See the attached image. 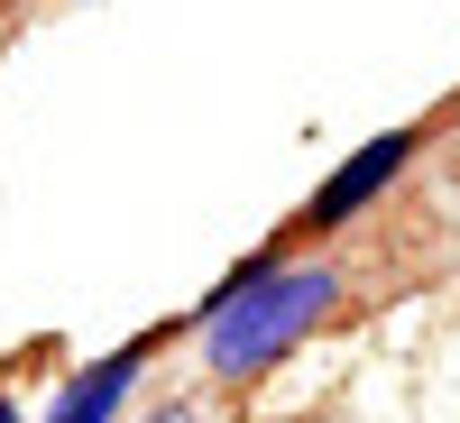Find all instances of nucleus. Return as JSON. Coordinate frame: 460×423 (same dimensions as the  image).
Wrapping results in <instances>:
<instances>
[{"instance_id":"obj_1","label":"nucleus","mask_w":460,"mask_h":423,"mask_svg":"<svg viewBox=\"0 0 460 423\" xmlns=\"http://www.w3.org/2000/svg\"><path fill=\"white\" fill-rule=\"evenodd\" d=\"M341 295H350V267H341V258H323V249L304 258L286 240L249 249L203 295V313H194V368H203V387L240 396V387H258V377H277L304 340L341 313Z\"/></svg>"},{"instance_id":"obj_2","label":"nucleus","mask_w":460,"mask_h":423,"mask_svg":"<svg viewBox=\"0 0 460 423\" xmlns=\"http://www.w3.org/2000/svg\"><path fill=\"white\" fill-rule=\"evenodd\" d=\"M414 147H424V120H396V129H377L368 147H359V157H341L323 184H314V203H304L286 230H277V240L286 249H314V240H341V230H350L377 194H387V184L414 166Z\"/></svg>"},{"instance_id":"obj_3","label":"nucleus","mask_w":460,"mask_h":423,"mask_svg":"<svg viewBox=\"0 0 460 423\" xmlns=\"http://www.w3.org/2000/svg\"><path fill=\"white\" fill-rule=\"evenodd\" d=\"M147 359H157V331H147V340H120V350H102L93 368H74L65 387H56V405L37 414V423H120V405L138 396Z\"/></svg>"},{"instance_id":"obj_4","label":"nucleus","mask_w":460,"mask_h":423,"mask_svg":"<svg viewBox=\"0 0 460 423\" xmlns=\"http://www.w3.org/2000/svg\"><path fill=\"white\" fill-rule=\"evenodd\" d=\"M138 423H212V414H203V405H194V396H166V405H147V414H138Z\"/></svg>"},{"instance_id":"obj_5","label":"nucleus","mask_w":460,"mask_h":423,"mask_svg":"<svg viewBox=\"0 0 460 423\" xmlns=\"http://www.w3.org/2000/svg\"><path fill=\"white\" fill-rule=\"evenodd\" d=\"M0 423H37V414H28V405H19L10 387H0Z\"/></svg>"}]
</instances>
